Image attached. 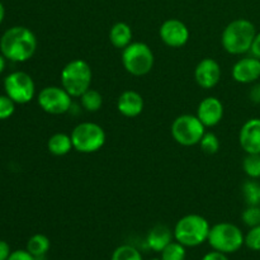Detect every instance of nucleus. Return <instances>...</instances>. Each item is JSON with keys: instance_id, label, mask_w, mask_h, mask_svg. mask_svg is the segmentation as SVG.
I'll use <instances>...</instances> for the list:
<instances>
[{"instance_id": "b1692460", "label": "nucleus", "mask_w": 260, "mask_h": 260, "mask_svg": "<svg viewBox=\"0 0 260 260\" xmlns=\"http://www.w3.org/2000/svg\"><path fill=\"white\" fill-rule=\"evenodd\" d=\"M161 260H185V246L178 243L177 240L172 241L164 250L161 251Z\"/></svg>"}, {"instance_id": "1a4fd4ad", "label": "nucleus", "mask_w": 260, "mask_h": 260, "mask_svg": "<svg viewBox=\"0 0 260 260\" xmlns=\"http://www.w3.org/2000/svg\"><path fill=\"white\" fill-rule=\"evenodd\" d=\"M4 90L15 104H27L35 98L36 85L29 74L14 71L4 79Z\"/></svg>"}, {"instance_id": "39448f33", "label": "nucleus", "mask_w": 260, "mask_h": 260, "mask_svg": "<svg viewBox=\"0 0 260 260\" xmlns=\"http://www.w3.org/2000/svg\"><path fill=\"white\" fill-rule=\"evenodd\" d=\"M207 241L213 250L233 254L245 245V235L234 223L220 222L211 228Z\"/></svg>"}, {"instance_id": "f8f14e48", "label": "nucleus", "mask_w": 260, "mask_h": 260, "mask_svg": "<svg viewBox=\"0 0 260 260\" xmlns=\"http://www.w3.org/2000/svg\"><path fill=\"white\" fill-rule=\"evenodd\" d=\"M194 78L202 89H212L220 83L221 66L215 58L206 57L200 61L194 70Z\"/></svg>"}, {"instance_id": "2eb2a0df", "label": "nucleus", "mask_w": 260, "mask_h": 260, "mask_svg": "<svg viewBox=\"0 0 260 260\" xmlns=\"http://www.w3.org/2000/svg\"><path fill=\"white\" fill-rule=\"evenodd\" d=\"M234 80L240 84H251L260 78V58L244 57L233 66Z\"/></svg>"}, {"instance_id": "7ed1b4c3", "label": "nucleus", "mask_w": 260, "mask_h": 260, "mask_svg": "<svg viewBox=\"0 0 260 260\" xmlns=\"http://www.w3.org/2000/svg\"><path fill=\"white\" fill-rule=\"evenodd\" d=\"M211 226L203 216L187 215L174 226V239L185 248H196L207 241Z\"/></svg>"}, {"instance_id": "20e7f679", "label": "nucleus", "mask_w": 260, "mask_h": 260, "mask_svg": "<svg viewBox=\"0 0 260 260\" xmlns=\"http://www.w3.org/2000/svg\"><path fill=\"white\" fill-rule=\"evenodd\" d=\"M91 68L85 60L75 58L63 66L61 71V86L73 98H80L91 85Z\"/></svg>"}, {"instance_id": "9b49d317", "label": "nucleus", "mask_w": 260, "mask_h": 260, "mask_svg": "<svg viewBox=\"0 0 260 260\" xmlns=\"http://www.w3.org/2000/svg\"><path fill=\"white\" fill-rule=\"evenodd\" d=\"M159 36L162 42L172 48L183 47L189 40V29L179 19H168L161 24Z\"/></svg>"}, {"instance_id": "ddd939ff", "label": "nucleus", "mask_w": 260, "mask_h": 260, "mask_svg": "<svg viewBox=\"0 0 260 260\" xmlns=\"http://www.w3.org/2000/svg\"><path fill=\"white\" fill-rule=\"evenodd\" d=\"M197 117L205 127H215L223 118V104L216 96H207L197 108Z\"/></svg>"}, {"instance_id": "aec40b11", "label": "nucleus", "mask_w": 260, "mask_h": 260, "mask_svg": "<svg viewBox=\"0 0 260 260\" xmlns=\"http://www.w3.org/2000/svg\"><path fill=\"white\" fill-rule=\"evenodd\" d=\"M51 248V241L43 234H36L30 236L29 240L27 241V250L35 256L36 260L46 259L48 250Z\"/></svg>"}, {"instance_id": "4be33fe9", "label": "nucleus", "mask_w": 260, "mask_h": 260, "mask_svg": "<svg viewBox=\"0 0 260 260\" xmlns=\"http://www.w3.org/2000/svg\"><path fill=\"white\" fill-rule=\"evenodd\" d=\"M243 194L248 206H260V183L256 180H246L243 184Z\"/></svg>"}, {"instance_id": "f03ea898", "label": "nucleus", "mask_w": 260, "mask_h": 260, "mask_svg": "<svg viewBox=\"0 0 260 260\" xmlns=\"http://www.w3.org/2000/svg\"><path fill=\"white\" fill-rule=\"evenodd\" d=\"M255 36V25L250 20L240 18L226 25L221 36V43L226 52L230 55H243L250 52Z\"/></svg>"}, {"instance_id": "9d476101", "label": "nucleus", "mask_w": 260, "mask_h": 260, "mask_svg": "<svg viewBox=\"0 0 260 260\" xmlns=\"http://www.w3.org/2000/svg\"><path fill=\"white\" fill-rule=\"evenodd\" d=\"M73 96L62 86H46L37 96L38 106L50 114H63L71 108Z\"/></svg>"}, {"instance_id": "c756f323", "label": "nucleus", "mask_w": 260, "mask_h": 260, "mask_svg": "<svg viewBox=\"0 0 260 260\" xmlns=\"http://www.w3.org/2000/svg\"><path fill=\"white\" fill-rule=\"evenodd\" d=\"M8 260H36V258L25 249V250L12 251Z\"/></svg>"}, {"instance_id": "423d86ee", "label": "nucleus", "mask_w": 260, "mask_h": 260, "mask_svg": "<svg viewBox=\"0 0 260 260\" xmlns=\"http://www.w3.org/2000/svg\"><path fill=\"white\" fill-rule=\"evenodd\" d=\"M155 57L151 48L144 42H131L122 50V63L127 73L144 76L154 68Z\"/></svg>"}, {"instance_id": "0eeeda50", "label": "nucleus", "mask_w": 260, "mask_h": 260, "mask_svg": "<svg viewBox=\"0 0 260 260\" xmlns=\"http://www.w3.org/2000/svg\"><path fill=\"white\" fill-rule=\"evenodd\" d=\"M74 150L81 154H93L99 151L106 144V132L94 122H83L71 131Z\"/></svg>"}, {"instance_id": "6ab92c4d", "label": "nucleus", "mask_w": 260, "mask_h": 260, "mask_svg": "<svg viewBox=\"0 0 260 260\" xmlns=\"http://www.w3.org/2000/svg\"><path fill=\"white\" fill-rule=\"evenodd\" d=\"M47 149L55 156H63L68 155L71 150L74 149L73 141H71L70 135L62 134V132H57V134L52 135L48 139Z\"/></svg>"}, {"instance_id": "c85d7f7f", "label": "nucleus", "mask_w": 260, "mask_h": 260, "mask_svg": "<svg viewBox=\"0 0 260 260\" xmlns=\"http://www.w3.org/2000/svg\"><path fill=\"white\" fill-rule=\"evenodd\" d=\"M245 245L250 250L260 251V225L250 228V230L245 235Z\"/></svg>"}, {"instance_id": "5701e85b", "label": "nucleus", "mask_w": 260, "mask_h": 260, "mask_svg": "<svg viewBox=\"0 0 260 260\" xmlns=\"http://www.w3.org/2000/svg\"><path fill=\"white\" fill-rule=\"evenodd\" d=\"M243 169L250 179L260 178V154H246L243 160Z\"/></svg>"}, {"instance_id": "c9c22d12", "label": "nucleus", "mask_w": 260, "mask_h": 260, "mask_svg": "<svg viewBox=\"0 0 260 260\" xmlns=\"http://www.w3.org/2000/svg\"><path fill=\"white\" fill-rule=\"evenodd\" d=\"M4 17H5V8L4 5H3V3L0 2V24H2L3 20H4Z\"/></svg>"}, {"instance_id": "bb28decb", "label": "nucleus", "mask_w": 260, "mask_h": 260, "mask_svg": "<svg viewBox=\"0 0 260 260\" xmlns=\"http://www.w3.org/2000/svg\"><path fill=\"white\" fill-rule=\"evenodd\" d=\"M241 220L249 228L260 225V206H248L241 215Z\"/></svg>"}, {"instance_id": "2f4dec72", "label": "nucleus", "mask_w": 260, "mask_h": 260, "mask_svg": "<svg viewBox=\"0 0 260 260\" xmlns=\"http://www.w3.org/2000/svg\"><path fill=\"white\" fill-rule=\"evenodd\" d=\"M10 246L7 241L0 240V260H8L10 255Z\"/></svg>"}, {"instance_id": "f257e3e1", "label": "nucleus", "mask_w": 260, "mask_h": 260, "mask_svg": "<svg viewBox=\"0 0 260 260\" xmlns=\"http://www.w3.org/2000/svg\"><path fill=\"white\" fill-rule=\"evenodd\" d=\"M37 50L36 35L27 27L15 25L3 33L0 38V52L13 62H25L33 57Z\"/></svg>"}, {"instance_id": "6e6552de", "label": "nucleus", "mask_w": 260, "mask_h": 260, "mask_svg": "<svg viewBox=\"0 0 260 260\" xmlns=\"http://www.w3.org/2000/svg\"><path fill=\"white\" fill-rule=\"evenodd\" d=\"M206 132V127L197 116L182 114L172 123V136L182 146L200 144Z\"/></svg>"}, {"instance_id": "f704fd0d", "label": "nucleus", "mask_w": 260, "mask_h": 260, "mask_svg": "<svg viewBox=\"0 0 260 260\" xmlns=\"http://www.w3.org/2000/svg\"><path fill=\"white\" fill-rule=\"evenodd\" d=\"M5 60H7V58H5L4 56H3V53L0 52V74H2L5 69Z\"/></svg>"}, {"instance_id": "4468645a", "label": "nucleus", "mask_w": 260, "mask_h": 260, "mask_svg": "<svg viewBox=\"0 0 260 260\" xmlns=\"http://www.w3.org/2000/svg\"><path fill=\"white\" fill-rule=\"evenodd\" d=\"M239 142L246 154H260V118H251L243 124Z\"/></svg>"}, {"instance_id": "e433bc0d", "label": "nucleus", "mask_w": 260, "mask_h": 260, "mask_svg": "<svg viewBox=\"0 0 260 260\" xmlns=\"http://www.w3.org/2000/svg\"><path fill=\"white\" fill-rule=\"evenodd\" d=\"M151 260H161V259H151Z\"/></svg>"}, {"instance_id": "cd10ccee", "label": "nucleus", "mask_w": 260, "mask_h": 260, "mask_svg": "<svg viewBox=\"0 0 260 260\" xmlns=\"http://www.w3.org/2000/svg\"><path fill=\"white\" fill-rule=\"evenodd\" d=\"M15 103L7 95H0V121L8 119L14 114Z\"/></svg>"}, {"instance_id": "473e14b6", "label": "nucleus", "mask_w": 260, "mask_h": 260, "mask_svg": "<svg viewBox=\"0 0 260 260\" xmlns=\"http://www.w3.org/2000/svg\"><path fill=\"white\" fill-rule=\"evenodd\" d=\"M250 52L254 57L260 58V32L256 33L255 38L253 41V45H251Z\"/></svg>"}, {"instance_id": "7c9ffc66", "label": "nucleus", "mask_w": 260, "mask_h": 260, "mask_svg": "<svg viewBox=\"0 0 260 260\" xmlns=\"http://www.w3.org/2000/svg\"><path fill=\"white\" fill-rule=\"evenodd\" d=\"M202 260H229V258H228V254H223V253H220V251L213 250L206 254V255L202 258Z\"/></svg>"}, {"instance_id": "f3484780", "label": "nucleus", "mask_w": 260, "mask_h": 260, "mask_svg": "<svg viewBox=\"0 0 260 260\" xmlns=\"http://www.w3.org/2000/svg\"><path fill=\"white\" fill-rule=\"evenodd\" d=\"M174 239V233L165 225H156L147 233L146 244L155 253H161Z\"/></svg>"}, {"instance_id": "a211bd4d", "label": "nucleus", "mask_w": 260, "mask_h": 260, "mask_svg": "<svg viewBox=\"0 0 260 260\" xmlns=\"http://www.w3.org/2000/svg\"><path fill=\"white\" fill-rule=\"evenodd\" d=\"M132 29L127 23L118 22L109 30V41L116 48H126L132 42Z\"/></svg>"}, {"instance_id": "dca6fc26", "label": "nucleus", "mask_w": 260, "mask_h": 260, "mask_svg": "<svg viewBox=\"0 0 260 260\" xmlns=\"http://www.w3.org/2000/svg\"><path fill=\"white\" fill-rule=\"evenodd\" d=\"M117 109L122 116L134 118L144 111V98L135 90L123 91L117 99Z\"/></svg>"}, {"instance_id": "412c9836", "label": "nucleus", "mask_w": 260, "mask_h": 260, "mask_svg": "<svg viewBox=\"0 0 260 260\" xmlns=\"http://www.w3.org/2000/svg\"><path fill=\"white\" fill-rule=\"evenodd\" d=\"M80 102L86 112H98L103 106V96L98 90L90 88L80 96Z\"/></svg>"}, {"instance_id": "72a5a7b5", "label": "nucleus", "mask_w": 260, "mask_h": 260, "mask_svg": "<svg viewBox=\"0 0 260 260\" xmlns=\"http://www.w3.org/2000/svg\"><path fill=\"white\" fill-rule=\"evenodd\" d=\"M249 96H250V101L253 102V103L260 104V83L255 84V85L251 88Z\"/></svg>"}, {"instance_id": "393cba45", "label": "nucleus", "mask_w": 260, "mask_h": 260, "mask_svg": "<svg viewBox=\"0 0 260 260\" xmlns=\"http://www.w3.org/2000/svg\"><path fill=\"white\" fill-rule=\"evenodd\" d=\"M111 260H144L141 253L135 246L121 245L114 249Z\"/></svg>"}, {"instance_id": "a878e982", "label": "nucleus", "mask_w": 260, "mask_h": 260, "mask_svg": "<svg viewBox=\"0 0 260 260\" xmlns=\"http://www.w3.org/2000/svg\"><path fill=\"white\" fill-rule=\"evenodd\" d=\"M201 149L206 154H216L220 150V140L213 132H205L203 137L200 141Z\"/></svg>"}]
</instances>
